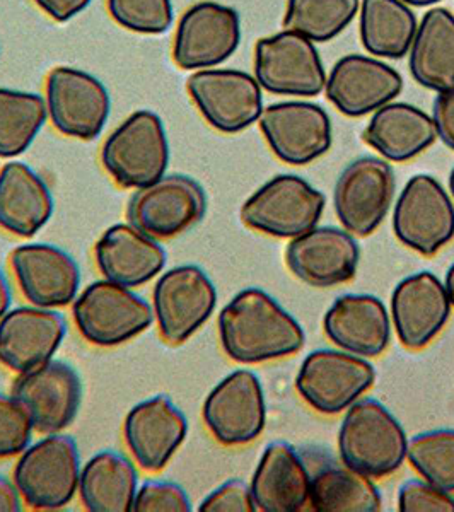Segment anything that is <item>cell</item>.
Here are the masks:
<instances>
[{
	"label": "cell",
	"instance_id": "41",
	"mask_svg": "<svg viewBox=\"0 0 454 512\" xmlns=\"http://www.w3.org/2000/svg\"><path fill=\"white\" fill-rule=\"evenodd\" d=\"M200 512H255L251 489L243 480H229L205 497Z\"/></svg>",
	"mask_w": 454,
	"mask_h": 512
},
{
	"label": "cell",
	"instance_id": "31",
	"mask_svg": "<svg viewBox=\"0 0 454 512\" xmlns=\"http://www.w3.org/2000/svg\"><path fill=\"white\" fill-rule=\"evenodd\" d=\"M139 487L134 463L117 451H101L82 466L79 495L91 512L132 511Z\"/></svg>",
	"mask_w": 454,
	"mask_h": 512
},
{
	"label": "cell",
	"instance_id": "36",
	"mask_svg": "<svg viewBox=\"0 0 454 512\" xmlns=\"http://www.w3.org/2000/svg\"><path fill=\"white\" fill-rule=\"evenodd\" d=\"M407 458L425 482L454 492V429L422 432L408 441Z\"/></svg>",
	"mask_w": 454,
	"mask_h": 512
},
{
	"label": "cell",
	"instance_id": "3",
	"mask_svg": "<svg viewBox=\"0 0 454 512\" xmlns=\"http://www.w3.org/2000/svg\"><path fill=\"white\" fill-rule=\"evenodd\" d=\"M101 163L118 187L140 190L161 180L169 166L163 120L154 111L132 113L105 140Z\"/></svg>",
	"mask_w": 454,
	"mask_h": 512
},
{
	"label": "cell",
	"instance_id": "37",
	"mask_svg": "<svg viewBox=\"0 0 454 512\" xmlns=\"http://www.w3.org/2000/svg\"><path fill=\"white\" fill-rule=\"evenodd\" d=\"M113 21L139 35H163L173 26L171 0H106Z\"/></svg>",
	"mask_w": 454,
	"mask_h": 512
},
{
	"label": "cell",
	"instance_id": "24",
	"mask_svg": "<svg viewBox=\"0 0 454 512\" xmlns=\"http://www.w3.org/2000/svg\"><path fill=\"white\" fill-rule=\"evenodd\" d=\"M391 316L405 349H425L443 332L451 316L444 284L431 272L403 279L391 296Z\"/></svg>",
	"mask_w": 454,
	"mask_h": 512
},
{
	"label": "cell",
	"instance_id": "40",
	"mask_svg": "<svg viewBox=\"0 0 454 512\" xmlns=\"http://www.w3.org/2000/svg\"><path fill=\"white\" fill-rule=\"evenodd\" d=\"M398 511L454 512V499L425 480H408L398 492Z\"/></svg>",
	"mask_w": 454,
	"mask_h": 512
},
{
	"label": "cell",
	"instance_id": "32",
	"mask_svg": "<svg viewBox=\"0 0 454 512\" xmlns=\"http://www.w3.org/2000/svg\"><path fill=\"white\" fill-rule=\"evenodd\" d=\"M414 11L402 0H362L359 33L371 55L403 59L417 33Z\"/></svg>",
	"mask_w": 454,
	"mask_h": 512
},
{
	"label": "cell",
	"instance_id": "34",
	"mask_svg": "<svg viewBox=\"0 0 454 512\" xmlns=\"http://www.w3.org/2000/svg\"><path fill=\"white\" fill-rule=\"evenodd\" d=\"M47 117V101L40 94L0 88V158L28 151Z\"/></svg>",
	"mask_w": 454,
	"mask_h": 512
},
{
	"label": "cell",
	"instance_id": "30",
	"mask_svg": "<svg viewBox=\"0 0 454 512\" xmlns=\"http://www.w3.org/2000/svg\"><path fill=\"white\" fill-rule=\"evenodd\" d=\"M410 72L422 88L454 89V16L448 9L427 11L410 48Z\"/></svg>",
	"mask_w": 454,
	"mask_h": 512
},
{
	"label": "cell",
	"instance_id": "44",
	"mask_svg": "<svg viewBox=\"0 0 454 512\" xmlns=\"http://www.w3.org/2000/svg\"><path fill=\"white\" fill-rule=\"evenodd\" d=\"M23 511V497L16 483L9 478L0 477V512Z\"/></svg>",
	"mask_w": 454,
	"mask_h": 512
},
{
	"label": "cell",
	"instance_id": "27",
	"mask_svg": "<svg viewBox=\"0 0 454 512\" xmlns=\"http://www.w3.org/2000/svg\"><path fill=\"white\" fill-rule=\"evenodd\" d=\"M311 473L297 449L284 441L268 444L251 478V495L262 512L303 511Z\"/></svg>",
	"mask_w": 454,
	"mask_h": 512
},
{
	"label": "cell",
	"instance_id": "9",
	"mask_svg": "<svg viewBox=\"0 0 454 512\" xmlns=\"http://www.w3.org/2000/svg\"><path fill=\"white\" fill-rule=\"evenodd\" d=\"M207 212V195L198 181L185 175H164L130 198L129 224L154 239L187 233Z\"/></svg>",
	"mask_w": 454,
	"mask_h": 512
},
{
	"label": "cell",
	"instance_id": "42",
	"mask_svg": "<svg viewBox=\"0 0 454 512\" xmlns=\"http://www.w3.org/2000/svg\"><path fill=\"white\" fill-rule=\"evenodd\" d=\"M432 122L437 137H441L444 144L454 151V89L439 93L432 108Z\"/></svg>",
	"mask_w": 454,
	"mask_h": 512
},
{
	"label": "cell",
	"instance_id": "25",
	"mask_svg": "<svg viewBox=\"0 0 454 512\" xmlns=\"http://www.w3.org/2000/svg\"><path fill=\"white\" fill-rule=\"evenodd\" d=\"M94 260L106 280L132 289L158 277L168 256L158 239L132 224H115L94 245Z\"/></svg>",
	"mask_w": 454,
	"mask_h": 512
},
{
	"label": "cell",
	"instance_id": "19",
	"mask_svg": "<svg viewBox=\"0 0 454 512\" xmlns=\"http://www.w3.org/2000/svg\"><path fill=\"white\" fill-rule=\"evenodd\" d=\"M188 434V420L166 395L137 403L123 422V437L135 463L158 473L168 465Z\"/></svg>",
	"mask_w": 454,
	"mask_h": 512
},
{
	"label": "cell",
	"instance_id": "18",
	"mask_svg": "<svg viewBox=\"0 0 454 512\" xmlns=\"http://www.w3.org/2000/svg\"><path fill=\"white\" fill-rule=\"evenodd\" d=\"M260 130L277 159L292 166L313 163L332 147V120L320 105L309 101L267 106Z\"/></svg>",
	"mask_w": 454,
	"mask_h": 512
},
{
	"label": "cell",
	"instance_id": "11",
	"mask_svg": "<svg viewBox=\"0 0 454 512\" xmlns=\"http://www.w3.org/2000/svg\"><path fill=\"white\" fill-rule=\"evenodd\" d=\"M393 231L402 245L422 256H434L453 241L454 205L434 176L408 180L395 205Z\"/></svg>",
	"mask_w": 454,
	"mask_h": 512
},
{
	"label": "cell",
	"instance_id": "45",
	"mask_svg": "<svg viewBox=\"0 0 454 512\" xmlns=\"http://www.w3.org/2000/svg\"><path fill=\"white\" fill-rule=\"evenodd\" d=\"M11 301V286H9V280H7L6 274H4L2 268H0V320H2V316L6 315L9 308H11Z\"/></svg>",
	"mask_w": 454,
	"mask_h": 512
},
{
	"label": "cell",
	"instance_id": "10",
	"mask_svg": "<svg viewBox=\"0 0 454 512\" xmlns=\"http://www.w3.org/2000/svg\"><path fill=\"white\" fill-rule=\"evenodd\" d=\"M255 79L268 93L313 98L325 89L328 77L315 43L286 30L257 41Z\"/></svg>",
	"mask_w": 454,
	"mask_h": 512
},
{
	"label": "cell",
	"instance_id": "7",
	"mask_svg": "<svg viewBox=\"0 0 454 512\" xmlns=\"http://www.w3.org/2000/svg\"><path fill=\"white\" fill-rule=\"evenodd\" d=\"M217 304L214 282L197 265H180L159 277L152 311L168 344L181 345L209 321Z\"/></svg>",
	"mask_w": 454,
	"mask_h": 512
},
{
	"label": "cell",
	"instance_id": "28",
	"mask_svg": "<svg viewBox=\"0 0 454 512\" xmlns=\"http://www.w3.org/2000/svg\"><path fill=\"white\" fill-rule=\"evenodd\" d=\"M55 202L35 169L12 161L0 169V229L19 238H33L52 219Z\"/></svg>",
	"mask_w": 454,
	"mask_h": 512
},
{
	"label": "cell",
	"instance_id": "35",
	"mask_svg": "<svg viewBox=\"0 0 454 512\" xmlns=\"http://www.w3.org/2000/svg\"><path fill=\"white\" fill-rule=\"evenodd\" d=\"M359 11V0H287L284 28L326 43L340 35Z\"/></svg>",
	"mask_w": 454,
	"mask_h": 512
},
{
	"label": "cell",
	"instance_id": "6",
	"mask_svg": "<svg viewBox=\"0 0 454 512\" xmlns=\"http://www.w3.org/2000/svg\"><path fill=\"white\" fill-rule=\"evenodd\" d=\"M326 197L296 175H279L258 188L241 207V221L272 238H297L315 229Z\"/></svg>",
	"mask_w": 454,
	"mask_h": 512
},
{
	"label": "cell",
	"instance_id": "15",
	"mask_svg": "<svg viewBox=\"0 0 454 512\" xmlns=\"http://www.w3.org/2000/svg\"><path fill=\"white\" fill-rule=\"evenodd\" d=\"M45 101L53 127L72 139H96L110 117L111 99L103 82L72 67L48 74Z\"/></svg>",
	"mask_w": 454,
	"mask_h": 512
},
{
	"label": "cell",
	"instance_id": "47",
	"mask_svg": "<svg viewBox=\"0 0 454 512\" xmlns=\"http://www.w3.org/2000/svg\"><path fill=\"white\" fill-rule=\"evenodd\" d=\"M402 2H405L407 6L427 7L434 6V4H437V2H441V0H402Z\"/></svg>",
	"mask_w": 454,
	"mask_h": 512
},
{
	"label": "cell",
	"instance_id": "16",
	"mask_svg": "<svg viewBox=\"0 0 454 512\" xmlns=\"http://www.w3.org/2000/svg\"><path fill=\"white\" fill-rule=\"evenodd\" d=\"M12 396L26 410L36 432L59 434L79 414L81 378L67 362L52 359L21 374L12 386Z\"/></svg>",
	"mask_w": 454,
	"mask_h": 512
},
{
	"label": "cell",
	"instance_id": "33",
	"mask_svg": "<svg viewBox=\"0 0 454 512\" xmlns=\"http://www.w3.org/2000/svg\"><path fill=\"white\" fill-rule=\"evenodd\" d=\"M309 502L318 512H378L381 494L371 478L349 466H325L311 477Z\"/></svg>",
	"mask_w": 454,
	"mask_h": 512
},
{
	"label": "cell",
	"instance_id": "17",
	"mask_svg": "<svg viewBox=\"0 0 454 512\" xmlns=\"http://www.w3.org/2000/svg\"><path fill=\"white\" fill-rule=\"evenodd\" d=\"M241 43V19L233 7L198 2L176 26L173 60L183 70L212 69L226 62Z\"/></svg>",
	"mask_w": 454,
	"mask_h": 512
},
{
	"label": "cell",
	"instance_id": "1",
	"mask_svg": "<svg viewBox=\"0 0 454 512\" xmlns=\"http://www.w3.org/2000/svg\"><path fill=\"white\" fill-rule=\"evenodd\" d=\"M222 350L238 364H263L294 355L306 344L303 326L262 289H245L219 315Z\"/></svg>",
	"mask_w": 454,
	"mask_h": 512
},
{
	"label": "cell",
	"instance_id": "5",
	"mask_svg": "<svg viewBox=\"0 0 454 512\" xmlns=\"http://www.w3.org/2000/svg\"><path fill=\"white\" fill-rule=\"evenodd\" d=\"M72 316L82 338L96 347L127 344L156 320L146 299L106 279L89 284L76 297Z\"/></svg>",
	"mask_w": 454,
	"mask_h": 512
},
{
	"label": "cell",
	"instance_id": "4",
	"mask_svg": "<svg viewBox=\"0 0 454 512\" xmlns=\"http://www.w3.org/2000/svg\"><path fill=\"white\" fill-rule=\"evenodd\" d=\"M81 477V456L72 437L47 434L21 453L14 466V483L26 506L55 511L76 497Z\"/></svg>",
	"mask_w": 454,
	"mask_h": 512
},
{
	"label": "cell",
	"instance_id": "13",
	"mask_svg": "<svg viewBox=\"0 0 454 512\" xmlns=\"http://www.w3.org/2000/svg\"><path fill=\"white\" fill-rule=\"evenodd\" d=\"M187 89L205 122L221 134H239L262 117V88L243 70H198Z\"/></svg>",
	"mask_w": 454,
	"mask_h": 512
},
{
	"label": "cell",
	"instance_id": "43",
	"mask_svg": "<svg viewBox=\"0 0 454 512\" xmlns=\"http://www.w3.org/2000/svg\"><path fill=\"white\" fill-rule=\"evenodd\" d=\"M40 11L57 23H65L81 14L91 4V0H33Z\"/></svg>",
	"mask_w": 454,
	"mask_h": 512
},
{
	"label": "cell",
	"instance_id": "12",
	"mask_svg": "<svg viewBox=\"0 0 454 512\" xmlns=\"http://www.w3.org/2000/svg\"><path fill=\"white\" fill-rule=\"evenodd\" d=\"M202 419L217 443L238 448L257 441L267 424V403L257 374L239 369L205 398Z\"/></svg>",
	"mask_w": 454,
	"mask_h": 512
},
{
	"label": "cell",
	"instance_id": "23",
	"mask_svg": "<svg viewBox=\"0 0 454 512\" xmlns=\"http://www.w3.org/2000/svg\"><path fill=\"white\" fill-rule=\"evenodd\" d=\"M67 333L64 316L55 309L23 306L0 320V364L14 373H28L52 361Z\"/></svg>",
	"mask_w": 454,
	"mask_h": 512
},
{
	"label": "cell",
	"instance_id": "22",
	"mask_svg": "<svg viewBox=\"0 0 454 512\" xmlns=\"http://www.w3.org/2000/svg\"><path fill=\"white\" fill-rule=\"evenodd\" d=\"M403 79L393 67L366 55H345L326 79V98L342 115L361 118L402 93Z\"/></svg>",
	"mask_w": 454,
	"mask_h": 512
},
{
	"label": "cell",
	"instance_id": "8",
	"mask_svg": "<svg viewBox=\"0 0 454 512\" xmlns=\"http://www.w3.org/2000/svg\"><path fill=\"white\" fill-rule=\"evenodd\" d=\"M376 369L359 355L321 349L304 359L296 390L309 407L323 415H337L373 388Z\"/></svg>",
	"mask_w": 454,
	"mask_h": 512
},
{
	"label": "cell",
	"instance_id": "20",
	"mask_svg": "<svg viewBox=\"0 0 454 512\" xmlns=\"http://www.w3.org/2000/svg\"><path fill=\"white\" fill-rule=\"evenodd\" d=\"M361 250L349 231L315 227L292 239L286 263L297 279L311 287H333L354 279Z\"/></svg>",
	"mask_w": 454,
	"mask_h": 512
},
{
	"label": "cell",
	"instance_id": "46",
	"mask_svg": "<svg viewBox=\"0 0 454 512\" xmlns=\"http://www.w3.org/2000/svg\"><path fill=\"white\" fill-rule=\"evenodd\" d=\"M444 289L448 292L449 303H451V306H454V263L449 267L448 274H446Z\"/></svg>",
	"mask_w": 454,
	"mask_h": 512
},
{
	"label": "cell",
	"instance_id": "26",
	"mask_svg": "<svg viewBox=\"0 0 454 512\" xmlns=\"http://www.w3.org/2000/svg\"><path fill=\"white\" fill-rule=\"evenodd\" d=\"M333 344L349 354L379 357L390 345V316L385 304L369 294L338 297L323 318Z\"/></svg>",
	"mask_w": 454,
	"mask_h": 512
},
{
	"label": "cell",
	"instance_id": "21",
	"mask_svg": "<svg viewBox=\"0 0 454 512\" xmlns=\"http://www.w3.org/2000/svg\"><path fill=\"white\" fill-rule=\"evenodd\" d=\"M11 267L19 289L33 306L64 308L76 301L81 270L76 260L59 246H18L11 253Z\"/></svg>",
	"mask_w": 454,
	"mask_h": 512
},
{
	"label": "cell",
	"instance_id": "2",
	"mask_svg": "<svg viewBox=\"0 0 454 512\" xmlns=\"http://www.w3.org/2000/svg\"><path fill=\"white\" fill-rule=\"evenodd\" d=\"M408 439L402 424L373 398L350 405L338 431L345 466L369 478H385L407 460Z\"/></svg>",
	"mask_w": 454,
	"mask_h": 512
},
{
	"label": "cell",
	"instance_id": "38",
	"mask_svg": "<svg viewBox=\"0 0 454 512\" xmlns=\"http://www.w3.org/2000/svg\"><path fill=\"white\" fill-rule=\"evenodd\" d=\"M33 424L14 396L0 393V460L24 453L33 441Z\"/></svg>",
	"mask_w": 454,
	"mask_h": 512
},
{
	"label": "cell",
	"instance_id": "39",
	"mask_svg": "<svg viewBox=\"0 0 454 512\" xmlns=\"http://www.w3.org/2000/svg\"><path fill=\"white\" fill-rule=\"evenodd\" d=\"M190 512L192 502L185 489L175 482L149 480L135 494L132 512Z\"/></svg>",
	"mask_w": 454,
	"mask_h": 512
},
{
	"label": "cell",
	"instance_id": "14",
	"mask_svg": "<svg viewBox=\"0 0 454 512\" xmlns=\"http://www.w3.org/2000/svg\"><path fill=\"white\" fill-rule=\"evenodd\" d=\"M393 168L383 159L364 156L350 163L338 176L333 205L345 231L366 238L390 212L395 197Z\"/></svg>",
	"mask_w": 454,
	"mask_h": 512
},
{
	"label": "cell",
	"instance_id": "29",
	"mask_svg": "<svg viewBox=\"0 0 454 512\" xmlns=\"http://www.w3.org/2000/svg\"><path fill=\"white\" fill-rule=\"evenodd\" d=\"M432 118L417 106L388 103L374 111L362 139L383 158L407 163L427 151L436 140Z\"/></svg>",
	"mask_w": 454,
	"mask_h": 512
},
{
	"label": "cell",
	"instance_id": "48",
	"mask_svg": "<svg viewBox=\"0 0 454 512\" xmlns=\"http://www.w3.org/2000/svg\"><path fill=\"white\" fill-rule=\"evenodd\" d=\"M449 190H451L454 197V168L453 171H451V175H449Z\"/></svg>",
	"mask_w": 454,
	"mask_h": 512
}]
</instances>
